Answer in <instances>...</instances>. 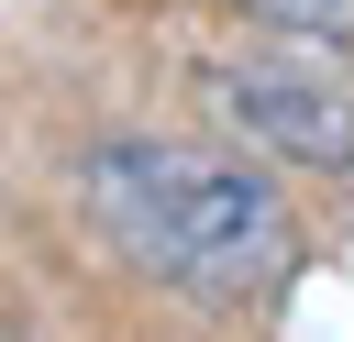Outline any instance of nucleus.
Wrapping results in <instances>:
<instances>
[{"mask_svg":"<svg viewBox=\"0 0 354 342\" xmlns=\"http://www.w3.org/2000/svg\"><path fill=\"white\" fill-rule=\"evenodd\" d=\"M77 188H88V221L133 265H155V276H177L199 298H243V287H266L288 265V199L232 154L111 132V143H88Z\"/></svg>","mask_w":354,"mask_h":342,"instance_id":"f257e3e1","label":"nucleus"},{"mask_svg":"<svg viewBox=\"0 0 354 342\" xmlns=\"http://www.w3.org/2000/svg\"><path fill=\"white\" fill-rule=\"evenodd\" d=\"M199 99L288 165H354V66H343V44L277 33L254 55H210Z\"/></svg>","mask_w":354,"mask_h":342,"instance_id":"f03ea898","label":"nucleus"},{"mask_svg":"<svg viewBox=\"0 0 354 342\" xmlns=\"http://www.w3.org/2000/svg\"><path fill=\"white\" fill-rule=\"evenodd\" d=\"M266 33H310V44H354V0H232Z\"/></svg>","mask_w":354,"mask_h":342,"instance_id":"7ed1b4c3","label":"nucleus"}]
</instances>
